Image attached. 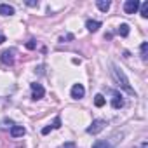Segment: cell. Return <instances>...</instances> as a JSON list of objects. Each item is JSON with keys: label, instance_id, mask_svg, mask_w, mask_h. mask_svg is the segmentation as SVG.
<instances>
[{"label": "cell", "instance_id": "cell-1", "mask_svg": "<svg viewBox=\"0 0 148 148\" xmlns=\"http://www.w3.org/2000/svg\"><path fill=\"white\" fill-rule=\"evenodd\" d=\"M112 73H113V77H115V80H117V84H119V87H122L127 94H131V96H136V91L131 87V84H129V80H127V77H125V73L119 68V66H115V64H112Z\"/></svg>", "mask_w": 148, "mask_h": 148}, {"label": "cell", "instance_id": "cell-2", "mask_svg": "<svg viewBox=\"0 0 148 148\" xmlns=\"http://www.w3.org/2000/svg\"><path fill=\"white\" fill-rule=\"evenodd\" d=\"M16 54H18V51L14 47L5 49L2 54H0V61H2L4 64H7V66H12L14 64V59H16Z\"/></svg>", "mask_w": 148, "mask_h": 148}, {"label": "cell", "instance_id": "cell-3", "mask_svg": "<svg viewBox=\"0 0 148 148\" xmlns=\"http://www.w3.org/2000/svg\"><path fill=\"white\" fill-rule=\"evenodd\" d=\"M105 125H106V122H105L103 119H96V120H92V124L87 127V134H98V132H101V131L105 129Z\"/></svg>", "mask_w": 148, "mask_h": 148}, {"label": "cell", "instance_id": "cell-4", "mask_svg": "<svg viewBox=\"0 0 148 148\" xmlns=\"http://www.w3.org/2000/svg\"><path fill=\"white\" fill-rule=\"evenodd\" d=\"M30 87H32V98H33L35 101L44 98V94H45V89L42 87V84H38V82H32V84H30Z\"/></svg>", "mask_w": 148, "mask_h": 148}, {"label": "cell", "instance_id": "cell-5", "mask_svg": "<svg viewBox=\"0 0 148 148\" xmlns=\"http://www.w3.org/2000/svg\"><path fill=\"white\" fill-rule=\"evenodd\" d=\"M138 9H139V2H138V0H127V2L124 4V12L125 14H134Z\"/></svg>", "mask_w": 148, "mask_h": 148}, {"label": "cell", "instance_id": "cell-6", "mask_svg": "<svg viewBox=\"0 0 148 148\" xmlns=\"http://www.w3.org/2000/svg\"><path fill=\"white\" fill-rule=\"evenodd\" d=\"M112 94H113V98H112V106H113L115 110H120V108L125 105L124 99H122V94L117 92V91H112Z\"/></svg>", "mask_w": 148, "mask_h": 148}, {"label": "cell", "instance_id": "cell-7", "mask_svg": "<svg viewBox=\"0 0 148 148\" xmlns=\"http://www.w3.org/2000/svg\"><path fill=\"white\" fill-rule=\"evenodd\" d=\"M84 94H86V89L82 84H75L71 87V98L73 99H80V98H84Z\"/></svg>", "mask_w": 148, "mask_h": 148}, {"label": "cell", "instance_id": "cell-8", "mask_svg": "<svg viewBox=\"0 0 148 148\" xmlns=\"http://www.w3.org/2000/svg\"><path fill=\"white\" fill-rule=\"evenodd\" d=\"M25 132H26V129H25L23 125H12V127H11V136H12V138L25 136Z\"/></svg>", "mask_w": 148, "mask_h": 148}, {"label": "cell", "instance_id": "cell-9", "mask_svg": "<svg viewBox=\"0 0 148 148\" xmlns=\"http://www.w3.org/2000/svg\"><path fill=\"white\" fill-rule=\"evenodd\" d=\"M14 14V7L7 5V4H0V16H12Z\"/></svg>", "mask_w": 148, "mask_h": 148}, {"label": "cell", "instance_id": "cell-10", "mask_svg": "<svg viewBox=\"0 0 148 148\" xmlns=\"http://www.w3.org/2000/svg\"><path fill=\"white\" fill-rule=\"evenodd\" d=\"M99 26H101V23H99V21H94V19H87V21H86V28H87L89 32H92V33H94V32H98V30H99Z\"/></svg>", "mask_w": 148, "mask_h": 148}, {"label": "cell", "instance_id": "cell-11", "mask_svg": "<svg viewBox=\"0 0 148 148\" xmlns=\"http://www.w3.org/2000/svg\"><path fill=\"white\" fill-rule=\"evenodd\" d=\"M96 5H98V9L101 11V12H106L108 9H110V2H108V0H98V2H96Z\"/></svg>", "mask_w": 148, "mask_h": 148}, {"label": "cell", "instance_id": "cell-12", "mask_svg": "<svg viewBox=\"0 0 148 148\" xmlns=\"http://www.w3.org/2000/svg\"><path fill=\"white\" fill-rule=\"evenodd\" d=\"M117 33L120 35V37H127L129 35V25H125V23H122L119 28H117Z\"/></svg>", "mask_w": 148, "mask_h": 148}, {"label": "cell", "instance_id": "cell-13", "mask_svg": "<svg viewBox=\"0 0 148 148\" xmlns=\"http://www.w3.org/2000/svg\"><path fill=\"white\" fill-rule=\"evenodd\" d=\"M92 148H112V145H110L106 139H98V141L92 145Z\"/></svg>", "mask_w": 148, "mask_h": 148}, {"label": "cell", "instance_id": "cell-14", "mask_svg": "<svg viewBox=\"0 0 148 148\" xmlns=\"http://www.w3.org/2000/svg\"><path fill=\"white\" fill-rule=\"evenodd\" d=\"M94 105H96L98 108L105 106V96H103V94H96V96H94Z\"/></svg>", "mask_w": 148, "mask_h": 148}, {"label": "cell", "instance_id": "cell-15", "mask_svg": "<svg viewBox=\"0 0 148 148\" xmlns=\"http://www.w3.org/2000/svg\"><path fill=\"white\" fill-rule=\"evenodd\" d=\"M139 14H141V18H148V2H143V4H141Z\"/></svg>", "mask_w": 148, "mask_h": 148}, {"label": "cell", "instance_id": "cell-16", "mask_svg": "<svg viewBox=\"0 0 148 148\" xmlns=\"http://www.w3.org/2000/svg\"><path fill=\"white\" fill-rule=\"evenodd\" d=\"M139 51H141V58L146 61V54H148V44H146V42H143V44H141V47H139Z\"/></svg>", "mask_w": 148, "mask_h": 148}, {"label": "cell", "instance_id": "cell-17", "mask_svg": "<svg viewBox=\"0 0 148 148\" xmlns=\"http://www.w3.org/2000/svg\"><path fill=\"white\" fill-rule=\"evenodd\" d=\"M49 125H51L52 129H59V127H61V117H56V119H54V122H52V124H49Z\"/></svg>", "mask_w": 148, "mask_h": 148}, {"label": "cell", "instance_id": "cell-18", "mask_svg": "<svg viewBox=\"0 0 148 148\" xmlns=\"http://www.w3.org/2000/svg\"><path fill=\"white\" fill-rule=\"evenodd\" d=\"M59 148H77V145L73 143V141H66V143H64V145H61Z\"/></svg>", "mask_w": 148, "mask_h": 148}, {"label": "cell", "instance_id": "cell-19", "mask_svg": "<svg viewBox=\"0 0 148 148\" xmlns=\"http://www.w3.org/2000/svg\"><path fill=\"white\" fill-rule=\"evenodd\" d=\"M26 47H28V49H35V47H37V44H35V40H28V44H26Z\"/></svg>", "mask_w": 148, "mask_h": 148}, {"label": "cell", "instance_id": "cell-20", "mask_svg": "<svg viewBox=\"0 0 148 148\" xmlns=\"http://www.w3.org/2000/svg\"><path fill=\"white\" fill-rule=\"evenodd\" d=\"M59 40H61V42H64V40H73V35H66V37H61Z\"/></svg>", "mask_w": 148, "mask_h": 148}, {"label": "cell", "instance_id": "cell-21", "mask_svg": "<svg viewBox=\"0 0 148 148\" xmlns=\"http://www.w3.org/2000/svg\"><path fill=\"white\" fill-rule=\"evenodd\" d=\"M26 5H30V7H37V2H26Z\"/></svg>", "mask_w": 148, "mask_h": 148}, {"label": "cell", "instance_id": "cell-22", "mask_svg": "<svg viewBox=\"0 0 148 148\" xmlns=\"http://www.w3.org/2000/svg\"><path fill=\"white\" fill-rule=\"evenodd\" d=\"M4 42H5V35L0 33V44H4Z\"/></svg>", "mask_w": 148, "mask_h": 148}, {"label": "cell", "instance_id": "cell-23", "mask_svg": "<svg viewBox=\"0 0 148 148\" xmlns=\"http://www.w3.org/2000/svg\"><path fill=\"white\" fill-rule=\"evenodd\" d=\"M139 148H148V143H146V141H143V143H141V146H139Z\"/></svg>", "mask_w": 148, "mask_h": 148}]
</instances>
